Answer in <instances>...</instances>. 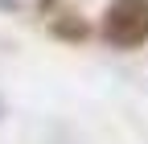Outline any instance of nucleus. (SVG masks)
Listing matches in <instances>:
<instances>
[{"instance_id": "nucleus-1", "label": "nucleus", "mask_w": 148, "mask_h": 144, "mask_svg": "<svg viewBox=\"0 0 148 144\" xmlns=\"http://www.w3.org/2000/svg\"><path fill=\"white\" fill-rule=\"evenodd\" d=\"M103 37L119 49L148 41V0H111L103 12Z\"/></svg>"}, {"instance_id": "nucleus-2", "label": "nucleus", "mask_w": 148, "mask_h": 144, "mask_svg": "<svg viewBox=\"0 0 148 144\" xmlns=\"http://www.w3.org/2000/svg\"><path fill=\"white\" fill-rule=\"evenodd\" d=\"M86 21H78V16H58L53 21V37H66V41H82L86 37Z\"/></svg>"}, {"instance_id": "nucleus-3", "label": "nucleus", "mask_w": 148, "mask_h": 144, "mask_svg": "<svg viewBox=\"0 0 148 144\" xmlns=\"http://www.w3.org/2000/svg\"><path fill=\"white\" fill-rule=\"evenodd\" d=\"M0 119H4V99H0Z\"/></svg>"}]
</instances>
